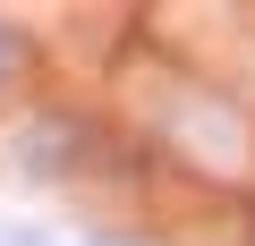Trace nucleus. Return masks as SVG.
<instances>
[{"instance_id":"obj_1","label":"nucleus","mask_w":255,"mask_h":246,"mask_svg":"<svg viewBox=\"0 0 255 246\" xmlns=\"http://www.w3.org/2000/svg\"><path fill=\"white\" fill-rule=\"evenodd\" d=\"M0 246H77V238H60L43 221H0Z\"/></svg>"},{"instance_id":"obj_2","label":"nucleus","mask_w":255,"mask_h":246,"mask_svg":"<svg viewBox=\"0 0 255 246\" xmlns=\"http://www.w3.org/2000/svg\"><path fill=\"white\" fill-rule=\"evenodd\" d=\"M0 68H9V43H0Z\"/></svg>"},{"instance_id":"obj_3","label":"nucleus","mask_w":255,"mask_h":246,"mask_svg":"<svg viewBox=\"0 0 255 246\" xmlns=\"http://www.w3.org/2000/svg\"><path fill=\"white\" fill-rule=\"evenodd\" d=\"M85 246H111V238H85Z\"/></svg>"}]
</instances>
